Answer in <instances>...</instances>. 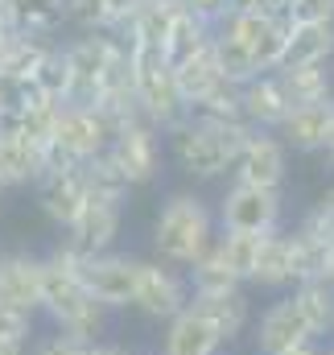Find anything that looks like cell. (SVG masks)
I'll list each match as a JSON object with an SVG mask.
<instances>
[{
    "mask_svg": "<svg viewBox=\"0 0 334 355\" xmlns=\"http://www.w3.org/2000/svg\"><path fill=\"white\" fill-rule=\"evenodd\" d=\"M264 293H289L293 289V257H289V232H268L260 236V252H256V268L252 281Z\"/></svg>",
    "mask_w": 334,
    "mask_h": 355,
    "instance_id": "obj_17",
    "label": "cell"
},
{
    "mask_svg": "<svg viewBox=\"0 0 334 355\" xmlns=\"http://www.w3.org/2000/svg\"><path fill=\"white\" fill-rule=\"evenodd\" d=\"M182 8L194 12V17H202L206 25H219L231 12V0H182Z\"/></svg>",
    "mask_w": 334,
    "mask_h": 355,
    "instance_id": "obj_36",
    "label": "cell"
},
{
    "mask_svg": "<svg viewBox=\"0 0 334 355\" xmlns=\"http://www.w3.org/2000/svg\"><path fill=\"white\" fill-rule=\"evenodd\" d=\"M331 83H334V58H331Z\"/></svg>",
    "mask_w": 334,
    "mask_h": 355,
    "instance_id": "obj_43",
    "label": "cell"
},
{
    "mask_svg": "<svg viewBox=\"0 0 334 355\" xmlns=\"http://www.w3.org/2000/svg\"><path fill=\"white\" fill-rule=\"evenodd\" d=\"M79 174H83V186H87V198H91V202L124 207V202H128V194H132V186H128L124 174L107 162V153H99V157L83 162V166H79Z\"/></svg>",
    "mask_w": 334,
    "mask_h": 355,
    "instance_id": "obj_26",
    "label": "cell"
},
{
    "mask_svg": "<svg viewBox=\"0 0 334 355\" xmlns=\"http://www.w3.org/2000/svg\"><path fill=\"white\" fill-rule=\"evenodd\" d=\"M211 37H215V25H206L202 17H194V12H177L173 17V25H169L166 33V46H161V58H166V67H182L186 58H194L198 50H206L211 46Z\"/></svg>",
    "mask_w": 334,
    "mask_h": 355,
    "instance_id": "obj_23",
    "label": "cell"
},
{
    "mask_svg": "<svg viewBox=\"0 0 334 355\" xmlns=\"http://www.w3.org/2000/svg\"><path fill=\"white\" fill-rule=\"evenodd\" d=\"M186 285H190V293H231V289H244V285L231 277V268L223 265V257H219L215 244L186 268Z\"/></svg>",
    "mask_w": 334,
    "mask_h": 355,
    "instance_id": "obj_27",
    "label": "cell"
},
{
    "mask_svg": "<svg viewBox=\"0 0 334 355\" xmlns=\"http://www.w3.org/2000/svg\"><path fill=\"white\" fill-rule=\"evenodd\" d=\"M29 83L37 95H46V99H54V103H67L71 99V62H67V54H62V46H50L46 50V58L37 62V71L29 75Z\"/></svg>",
    "mask_w": 334,
    "mask_h": 355,
    "instance_id": "obj_28",
    "label": "cell"
},
{
    "mask_svg": "<svg viewBox=\"0 0 334 355\" xmlns=\"http://www.w3.org/2000/svg\"><path fill=\"white\" fill-rule=\"evenodd\" d=\"M186 310L198 314L223 347H231V343L252 327L248 289H231V293H190V306H186Z\"/></svg>",
    "mask_w": 334,
    "mask_h": 355,
    "instance_id": "obj_13",
    "label": "cell"
},
{
    "mask_svg": "<svg viewBox=\"0 0 334 355\" xmlns=\"http://www.w3.org/2000/svg\"><path fill=\"white\" fill-rule=\"evenodd\" d=\"M215 248H219L223 265L231 268V277L248 289L252 268H256V252H260V236H248V232H219V236H215Z\"/></svg>",
    "mask_w": 334,
    "mask_h": 355,
    "instance_id": "obj_29",
    "label": "cell"
},
{
    "mask_svg": "<svg viewBox=\"0 0 334 355\" xmlns=\"http://www.w3.org/2000/svg\"><path fill=\"white\" fill-rule=\"evenodd\" d=\"M37 314L54 331L79 335V339H91V343H103L107 322H112V314L83 289L79 272L54 265L50 257L37 261Z\"/></svg>",
    "mask_w": 334,
    "mask_h": 355,
    "instance_id": "obj_3",
    "label": "cell"
},
{
    "mask_svg": "<svg viewBox=\"0 0 334 355\" xmlns=\"http://www.w3.org/2000/svg\"><path fill=\"white\" fill-rule=\"evenodd\" d=\"M67 21H75L87 33H107V0H62Z\"/></svg>",
    "mask_w": 334,
    "mask_h": 355,
    "instance_id": "obj_34",
    "label": "cell"
},
{
    "mask_svg": "<svg viewBox=\"0 0 334 355\" xmlns=\"http://www.w3.org/2000/svg\"><path fill=\"white\" fill-rule=\"evenodd\" d=\"M272 75H276V83H281V91H285L289 107H301V103H322V99H334L331 62H306V67H276Z\"/></svg>",
    "mask_w": 334,
    "mask_h": 355,
    "instance_id": "obj_21",
    "label": "cell"
},
{
    "mask_svg": "<svg viewBox=\"0 0 334 355\" xmlns=\"http://www.w3.org/2000/svg\"><path fill=\"white\" fill-rule=\"evenodd\" d=\"M223 352V343L211 335V327L198 318V314H190V310H182L173 322L161 327V352L157 355H219Z\"/></svg>",
    "mask_w": 334,
    "mask_h": 355,
    "instance_id": "obj_22",
    "label": "cell"
},
{
    "mask_svg": "<svg viewBox=\"0 0 334 355\" xmlns=\"http://www.w3.org/2000/svg\"><path fill=\"white\" fill-rule=\"evenodd\" d=\"M0 355H25V343H4L0 339Z\"/></svg>",
    "mask_w": 334,
    "mask_h": 355,
    "instance_id": "obj_39",
    "label": "cell"
},
{
    "mask_svg": "<svg viewBox=\"0 0 334 355\" xmlns=\"http://www.w3.org/2000/svg\"><path fill=\"white\" fill-rule=\"evenodd\" d=\"M173 83H177V95H182V103H186V112L206 95L211 87H219L223 83V75H219V67H215V54H211V46L206 50H198L194 58H186L182 67H173Z\"/></svg>",
    "mask_w": 334,
    "mask_h": 355,
    "instance_id": "obj_25",
    "label": "cell"
},
{
    "mask_svg": "<svg viewBox=\"0 0 334 355\" xmlns=\"http://www.w3.org/2000/svg\"><path fill=\"white\" fill-rule=\"evenodd\" d=\"M190 116H198V120H215V124H244V116H240V87H236V83H219V87H211L194 107H190Z\"/></svg>",
    "mask_w": 334,
    "mask_h": 355,
    "instance_id": "obj_31",
    "label": "cell"
},
{
    "mask_svg": "<svg viewBox=\"0 0 334 355\" xmlns=\"http://www.w3.org/2000/svg\"><path fill=\"white\" fill-rule=\"evenodd\" d=\"M137 355H141V352H137Z\"/></svg>",
    "mask_w": 334,
    "mask_h": 355,
    "instance_id": "obj_45",
    "label": "cell"
},
{
    "mask_svg": "<svg viewBox=\"0 0 334 355\" xmlns=\"http://www.w3.org/2000/svg\"><path fill=\"white\" fill-rule=\"evenodd\" d=\"M8 8H12L17 33L37 37V42H54V33L67 21V4L62 0H8Z\"/></svg>",
    "mask_w": 334,
    "mask_h": 355,
    "instance_id": "obj_24",
    "label": "cell"
},
{
    "mask_svg": "<svg viewBox=\"0 0 334 355\" xmlns=\"http://www.w3.org/2000/svg\"><path fill=\"white\" fill-rule=\"evenodd\" d=\"M124 50H128V67H132V99H137L141 120L153 124L157 132H166L169 124H177L186 116L173 71L166 67L161 50H153V46H124Z\"/></svg>",
    "mask_w": 334,
    "mask_h": 355,
    "instance_id": "obj_4",
    "label": "cell"
},
{
    "mask_svg": "<svg viewBox=\"0 0 334 355\" xmlns=\"http://www.w3.org/2000/svg\"><path fill=\"white\" fill-rule=\"evenodd\" d=\"M289 21H334V0H289Z\"/></svg>",
    "mask_w": 334,
    "mask_h": 355,
    "instance_id": "obj_35",
    "label": "cell"
},
{
    "mask_svg": "<svg viewBox=\"0 0 334 355\" xmlns=\"http://www.w3.org/2000/svg\"><path fill=\"white\" fill-rule=\"evenodd\" d=\"M281 219H285V194L264 186H244V182H231L215 207L219 232L268 236V232H281Z\"/></svg>",
    "mask_w": 334,
    "mask_h": 355,
    "instance_id": "obj_6",
    "label": "cell"
},
{
    "mask_svg": "<svg viewBox=\"0 0 334 355\" xmlns=\"http://www.w3.org/2000/svg\"><path fill=\"white\" fill-rule=\"evenodd\" d=\"M248 124H215V120H198V116H182L177 124H169L161 132L166 157L190 178V182H219L231 174L240 145L248 141Z\"/></svg>",
    "mask_w": 334,
    "mask_h": 355,
    "instance_id": "obj_1",
    "label": "cell"
},
{
    "mask_svg": "<svg viewBox=\"0 0 334 355\" xmlns=\"http://www.w3.org/2000/svg\"><path fill=\"white\" fill-rule=\"evenodd\" d=\"M37 261L33 252H0V302L37 314Z\"/></svg>",
    "mask_w": 334,
    "mask_h": 355,
    "instance_id": "obj_18",
    "label": "cell"
},
{
    "mask_svg": "<svg viewBox=\"0 0 334 355\" xmlns=\"http://www.w3.org/2000/svg\"><path fill=\"white\" fill-rule=\"evenodd\" d=\"M33 335H37V314L0 302V339H4V343H25V347H29Z\"/></svg>",
    "mask_w": 334,
    "mask_h": 355,
    "instance_id": "obj_33",
    "label": "cell"
},
{
    "mask_svg": "<svg viewBox=\"0 0 334 355\" xmlns=\"http://www.w3.org/2000/svg\"><path fill=\"white\" fill-rule=\"evenodd\" d=\"M120 227H124V207H112V202H91L79 211V219L58 236L62 248H71L79 261L87 257H99V252H112L116 240H120Z\"/></svg>",
    "mask_w": 334,
    "mask_h": 355,
    "instance_id": "obj_12",
    "label": "cell"
},
{
    "mask_svg": "<svg viewBox=\"0 0 334 355\" xmlns=\"http://www.w3.org/2000/svg\"><path fill=\"white\" fill-rule=\"evenodd\" d=\"M137 265H141V257L112 248V252L87 257L83 265H79V281H83V289L107 310V314H116V310H128V302H132Z\"/></svg>",
    "mask_w": 334,
    "mask_h": 355,
    "instance_id": "obj_9",
    "label": "cell"
},
{
    "mask_svg": "<svg viewBox=\"0 0 334 355\" xmlns=\"http://www.w3.org/2000/svg\"><path fill=\"white\" fill-rule=\"evenodd\" d=\"M322 153H326V162L334 166V132H331V141H326V149H322Z\"/></svg>",
    "mask_w": 334,
    "mask_h": 355,
    "instance_id": "obj_42",
    "label": "cell"
},
{
    "mask_svg": "<svg viewBox=\"0 0 334 355\" xmlns=\"http://www.w3.org/2000/svg\"><path fill=\"white\" fill-rule=\"evenodd\" d=\"M285 178H289V149L276 141V132H256V128H252L248 141H244L240 153H236L231 182L264 186V190H281Z\"/></svg>",
    "mask_w": 334,
    "mask_h": 355,
    "instance_id": "obj_11",
    "label": "cell"
},
{
    "mask_svg": "<svg viewBox=\"0 0 334 355\" xmlns=\"http://www.w3.org/2000/svg\"><path fill=\"white\" fill-rule=\"evenodd\" d=\"M112 137H116V132H112V124H107V116H103L99 107L62 103V107H58V120H54L50 145H54L62 157H71L75 166H83V162H91V157L107 153Z\"/></svg>",
    "mask_w": 334,
    "mask_h": 355,
    "instance_id": "obj_8",
    "label": "cell"
},
{
    "mask_svg": "<svg viewBox=\"0 0 334 355\" xmlns=\"http://www.w3.org/2000/svg\"><path fill=\"white\" fill-rule=\"evenodd\" d=\"M33 190H37V207H42V215H46L58 232H67V227L79 219V211L87 207V186H83L79 166H75V170L42 174L37 182H33Z\"/></svg>",
    "mask_w": 334,
    "mask_h": 355,
    "instance_id": "obj_15",
    "label": "cell"
},
{
    "mask_svg": "<svg viewBox=\"0 0 334 355\" xmlns=\"http://www.w3.org/2000/svg\"><path fill=\"white\" fill-rule=\"evenodd\" d=\"M95 355H137V352L124 347V343H107V339H103V343H95Z\"/></svg>",
    "mask_w": 334,
    "mask_h": 355,
    "instance_id": "obj_37",
    "label": "cell"
},
{
    "mask_svg": "<svg viewBox=\"0 0 334 355\" xmlns=\"http://www.w3.org/2000/svg\"><path fill=\"white\" fill-rule=\"evenodd\" d=\"M186 306H190L186 272H182V268L161 265V261H153V257H149V261L141 257L128 310H137V314H141L145 322H153V327H166V322H173Z\"/></svg>",
    "mask_w": 334,
    "mask_h": 355,
    "instance_id": "obj_5",
    "label": "cell"
},
{
    "mask_svg": "<svg viewBox=\"0 0 334 355\" xmlns=\"http://www.w3.org/2000/svg\"><path fill=\"white\" fill-rule=\"evenodd\" d=\"M331 132H334V99H322V103L289 107L281 128H276V141L289 153H322Z\"/></svg>",
    "mask_w": 334,
    "mask_h": 355,
    "instance_id": "obj_14",
    "label": "cell"
},
{
    "mask_svg": "<svg viewBox=\"0 0 334 355\" xmlns=\"http://www.w3.org/2000/svg\"><path fill=\"white\" fill-rule=\"evenodd\" d=\"M0 194H4V186H0Z\"/></svg>",
    "mask_w": 334,
    "mask_h": 355,
    "instance_id": "obj_44",
    "label": "cell"
},
{
    "mask_svg": "<svg viewBox=\"0 0 334 355\" xmlns=\"http://www.w3.org/2000/svg\"><path fill=\"white\" fill-rule=\"evenodd\" d=\"M107 162L124 174V182L132 190L141 186H153L157 178L166 174V145H161V132L145 120H132L124 128H116L112 145H107Z\"/></svg>",
    "mask_w": 334,
    "mask_h": 355,
    "instance_id": "obj_7",
    "label": "cell"
},
{
    "mask_svg": "<svg viewBox=\"0 0 334 355\" xmlns=\"http://www.w3.org/2000/svg\"><path fill=\"white\" fill-rule=\"evenodd\" d=\"M326 240L310 236L306 227H293L289 232V257H293V285L301 281H318L322 277V265H326Z\"/></svg>",
    "mask_w": 334,
    "mask_h": 355,
    "instance_id": "obj_30",
    "label": "cell"
},
{
    "mask_svg": "<svg viewBox=\"0 0 334 355\" xmlns=\"http://www.w3.org/2000/svg\"><path fill=\"white\" fill-rule=\"evenodd\" d=\"M318 281H326V285L334 289V244L326 248V265H322V277H318Z\"/></svg>",
    "mask_w": 334,
    "mask_h": 355,
    "instance_id": "obj_38",
    "label": "cell"
},
{
    "mask_svg": "<svg viewBox=\"0 0 334 355\" xmlns=\"http://www.w3.org/2000/svg\"><path fill=\"white\" fill-rule=\"evenodd\" d=\"M289 297H293V306H297L314 343L334 339V289L326 281H301V285L289 289Z\"/></svg>",
    "mask_w": 334,
    "mask_h": 355,
    "instance_id": "obj_20",
    "label": "cell"
},
{
    "mask_svg": "<svg viewBox=\"0 0 334 355\" xmlns=\"http://www.w3.org/2000/svg\"><path fill=\"white\" fill-rule=\"evenodd\" d=\"M331 58H334V21H289L281 67H306V62H331Z\"/></svg>",
    "mask_w": 334,
    "mask_h": 355,
    "instance_id": "obj_19",
    "label": "cell"
},
{
    "mask_svg": "<svg viewBox=\"0 0 334 355\" xmlns=\"http://www.w3.org/2000/svg\"><path fill=\"white\" fill-rule=\"evenodd\" d=\"M318 355H334V339H326V343H318Z\"/></svg>",
    "mask_w": 334,
    "mask_h": 355,
    "instance_id": "obj_41",
    "label": "cell"
},
{
    "mask_svg": "<svg viewBox=\"0 0 334 355\" xmlns=\"http://www.w3.org/2000/svg\"><path fill=\"white\" fill-rule=\"evenodd\" d=\"M289 355H318V343H306V347H297V352H289Z\"/></svg>",
    "mask_w": 334,
    "mask_h": 355,
    "instance_id": "obj_40",
    "label": "cell"
},
{
    "mask_svg": "<svg viewBox=\"0 0 334 355\" xmlns=\"http://www.w3.org/2000/svg\"><path fill=\"white\" fill-rule=\"evenodd\" d=\"M285 112H289V99H285V91H281L272 71L256 75V79H248L240 87V116L256 132H276L281 120H285Z\"/></svg>",
    "mask_w": 334,
    "mask_h": 355,
    "instance_id": "obj_16",
    "label": "cell"
},
{
    "mask_svg": "<svg viewBox=\"0 0 334 355\" xmlns=\"http://www.w3.org/2000/svg\"><path fill=\"white\" fill-rule=\"evenodd\" d=\"M25 355H95V343L91 339H79V335H67V331H37L29 339Z\"/></svg>",
    "mask_w": 334,
    "mask_h": 355,
    "instance_id": "obj_32",
    "label": "cell"
},
{
    "mask_svg": "<svg viewBox=\"0 0 334 355\" xmlns=\"http://www.w3.org/2000/svg\"><path fill=\"white\" fill-rule=\"evenodd\" d=\"M219 236L215 211L198 190H173L166 194L157 219H153V261H161L169 268L194 265Z\"/></svg>",
    "mask_w": 334,
    "mask_h": 355,
    "instance_id": "obj_2",
    "label": "cell"
},
{
    "mask_svg": "<svg viewBox=\"0 0 334 355\" xmlns=\"http://www.w3.org/2000/svg\"><path fill=\"white\" fill-rule=\"evenodd\" d=\"M306 343H314V339H310L289 293H276L260 310V318H252V352L256 355H289Z\"/></svg>",
    "mask_w": 334,
    "mask_h": 355,
    "instance_id": "obj_10",
    "label": "cell"
}]
</instances>
